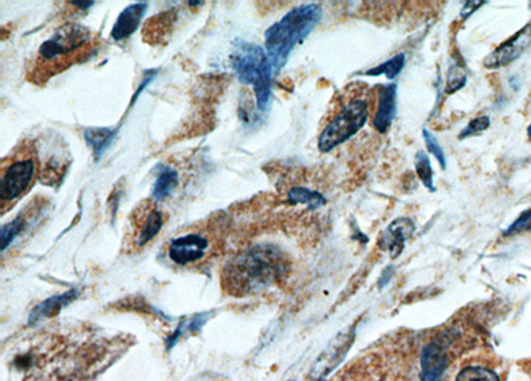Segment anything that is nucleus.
<instances>
[{
  "instance_id": "1",
  "label": "nucleus",
  "mask_w": 531,
  "mask_h": 381,
  "mask_svg": "<svg viewBox=\"0 0 531 381\" xmlns=\"http://www.w3.org/2000/svg\"><path fill=\"white\" fill-rule=\"evenodd\" d=\"M99 36L80 24H66L43 42L27 64V80L44 85L70 70L76 64L87 62L99 50Z\"/></svg>"
},
{
  "instance_id": "2",
  "label": "nucleus",
  "mask_w": 531,
  "mask_h": 381,
  "mask_svg": "<svg viewBox=\"0 0 531 381\" xmlns=\"http://www.w3.org/2000/svg\"><path fill=\"white\" fill-rule=\"evenodd\" d=\"M289 271L285 254L273 245L250 247L234 255L222 270V289L234 298L261 293Z\"/></svg>"
},
{
  "instance_id": "3",
  "label": "nucleus",
  "mask_w": 531,
  "mask_h": 381,
  "mask_svg": "<svg viewBox=\"0 0 531 381\" xmlns=\"http://www.w3.org/2000/svg\"><path fill=\"white\" fill-rule=\"evenodd\" d=\"M39 173L40 162L35 144L24 140L3 158L0 165V213L10 212L31 192Z\"/></svg>"
},
{
  "instance_id": "4",
  "label": "nucleus",
  "mask_w": 531,
  "mask_h": 381,
  "mask_svg": "<svg viewBox=\"0 0 531 381\" xmlns=\"http://www.w3.org/2000/svg\"><path fill=\"white\" fill-rule=\"evenodd\" d=\"M322 19L318 4H304L283 16L266 31V50L273 70H281L289 59L290 52L303 42Z\"/></svg>"
},
{
  "instance_id": "5",
  "label": "nucleus",
  "mask_w": 531,
  "mask_h": 381,
  "mask_svg": "<svg viewBox=\"0 0 531 381\" xmlns=\"http://www.w3.org/2000/svg\"><path fill=\"white\" fill-rule=\"evenodd\" d=\"M217 242V228H213V224L196 226L170 239L166 257L181 269L201 266L216 253Z\"/></svg>"
},
{
  "instance_id": "6",
  "label": "nucleus",
  "mask_w": 531,
  "mask_h": 381,
  "mask_svg": "<svg viewBox=\"0 0 531 381\" xmlns=\"http://www.w3.org/2000/svg\"><path fill=\"white\" fill-rule=\"evenodd\" d=\"M233 70L245 84H253L259 109H265L270 100L271 66L263 48L250 43H239L231 58Z\"/></svg>"
},
{
  "instance_id": "7",
  "label": "nucleus",
  "mask_w": 531,
  "mask_h": 381,
  "mask_svg": "<svg viewBox=\"0 0 531 381\" xmlns=\"http://www.w3.org/2000/svg\"><path fill=\"white\" fill-rule=\"evenodd\" d=\"M368 120V103L366 100H355L346 105L342 112L327 125L319 137L318 148L322 153L346 143L352 136L366 125Z\"/></svg>"
},
{
  "instance_id": "8",
  "label": "nucleus",
  "mask_w": 531,
  "mask_h": 381,
  "mask_svg": "<svg viewBox=\"0 0 531 381\" xmlns=\"http://www.w3.org/2000/svg\"><path fill=\"white\" fill-rule=\"evenodd\" d=\"M166 214L157 201L145 200L133 210L129 220V243L133 249H143L149 245L164 228Z\"/></svg>"
},
{
  "instance_id": "9",
  "label": "nucleus",
  "mask_w": 531,
  "mask_h": 381,
  "mask_svg": "<svg viewBox=\"0 0 531 381\" xmlns=\"http://www.w3.org/2000/svg\"><path fill=\"white\" fill-rule=\"evenodd\" d=\"M531 44V24L522 28L514 38L509 39L508 42L501 44L496 51L492 52L484 60V66L489 70H497V68L508 66L514 60L520 58L525 54Z\"/></svg>"
},
{
  "instance_id": "10",
  "label": "nucleus",
  "mask_w": 531,
  "mask_h": 381,
  "mask_svg": "<svg viewBox=\"0 0 531 381\" xmlns=\"http://www.w3.org/2000/svg\"><path fill=\"white\" fill-rule=\"evenodd\" d=\"M416 226L407 217L393 221L379 238L381 250L388 251L392 258H397L404 250L405 242L415 233Z\"/></svg>"
},
{
  "instance_id": "11",
  "label": "nucleus",
  "mask_w": 531,
  "mask_h": 381,
  "mask_svg": "<svg viewBox=\"0 0 531 381\" xmlns=\"http://www.w3.org/2000/svg\"><path fill=\"white\" fill-rule=\"evenodd\" d=\"M352 339H354V336H352L351 331L340 332L334 339V342H331L330 347L320 355L318 363H316L314 368V375L318 376V378L320 376L323 378L332 368L338 366L340 359L343 358L348 348H350Z\"/></svg>"
},
{
  "instance_id": "12",
  "label": "nucleus",
  "mask_w": 531,
  "mask_h": 381,
  "mask_svg": "<svg viewBox=\"0 0 531 381\" xmlns=\"http://www.w3.org/2000/svg\"><path fill=\"white\" fill-rule=\"evenodd\" d=\"M447 362L444 348L436 342L429 344L421 356V380L441 381Z\"/></svg>"
},
{
  "instance_id": "13",
  "label": "nucleus",
  "mask_w": 531,
  "mask_h": 381,
  "mask_svg": "<svg viewBox=\"0 0 531 381\" xmlns=\"http://www.w3.org/2000/svg\"><path fill=\"white\" fill-rule=\"evenodd\" d=\"M397 85H383L379 91L378 111L374 119V127L379 133H385L391 127L396 116Z\"/></svg>"
},
{
  "instance_id": "14",
  "label": "nucleus",
  "mask_w": 531,
  "mask_h": 381,
  "mask_svg": "<svg viewBox=\"0 0 531 381\" xmlns=\"http://www.w3.org/2000/svg\"><path fill=\"white\" fill-rule=\"evenodd\" d=\"M147 7V3H136L125 8L112 28V39L120 42V40L128 39L129 36L135 34Z\"/></svg>"
},
{
  "instance_id": "15",
  "label": "nucleus",
  "mask_w": 531,
  "mask_h": 381,
  "mask_svg": "<svg viewBox=\"0 0 531 381\" xmlns=\"http://www.w3.org/2000/svg\"><path fill=\"white\" fill-rule=\"evenodd\" d=\"M77 295H79V291L71 290L62 295H55V297L46 299V301L40 303V305L36 306L34 311L31 312L30 323H36L42 319L52 318V316L58 314L63 307H66L70 305L72 301H75Z\"/></svg>"
},
{
  "instance_id": "16",
  "label": "nucleus",
  "mask_w": 531,
  "mask_h": 381,
  "mask_svg": "<svg viewBox=\"0 0 531 381\" xmlns=\"http://www.w3.org/2000/svg\"><path fill=\"white\" fill-rule=\"evenodd\" d=\"M212 315L213 312H204V314L194 315L192 318L182 320L180 326L174 331V334L166 339V347L170 350V348L176 346L178 340L184 338L185 335L193 334V332L200 330V328L205 326V323L208 322Z\"/></svg>"
},
{
  "instance_id": "17",
  "label": "nucleus",
  "mask_w": 531,
  "mask_h": 381,
  "mask_svg": "<svg viewBox=\"0 0 531 381\" xmlns=\"http://www.w3.org/2000/svg\"><path fill=\"white\" fill-rule=\"evenodd\" d=\"M36 205H31L30 208L24 210L23 213H20L14 221L10 224L4 225L2 229V251H6L7 247L15 241V238L18 237L24 229L27 228L28 221L32 217V212H35Z\"/></svg>"
},
{
  "instance_id": "18",
  "label": "nucleus",
  "mask_w": 531,
  "mask_h": 381,
  "mask_svg": "<svg viewBox=\"0 0 531 381\" xmlns=\"http://www.w3.org/2000/svg\"><path fill=\"white\" fill-rule=\"evenodd\" d=\"M178 173L172 168H162L153 186L154 200H165L177 188Z\"/></svg>"
},
{
  "instance_id": "19",
  "label": "nucleus",
  "mask_w": 531,
  "mask_h": 381,
  "mask_svg": "<svg viewBox=\"0 0 531 381\" xmlns=\"http://www.w3.org/2000/svg\"><path fill=\"white\" fill-rule=\"evenodd\" d=\"M84 139L89 147L95 151V156L100 157L113 139V131L105 128H91L84 133Z\"/></svg>"
},
{
  "instance_id": "20",
  "label": "nucleus",
  "mask_w": 531,
  "mask_h": 381,
  "mask_svg": "<svg viewBox=\"0 0 531 381\" xmlns=\"http://www.w3.org/2000/svg\"><path fill=\"white\" fill-rule=\"evenodd\" d=\"M405 66V55L403 52L401 54L393 56L392 59L387 60L385 63H381L379 67L372 68V70L367 71V76H380L385 75L387 79L392 80L395 77L399 76L400 72L403 71Z\"/></svg>"
},
{
  "instance_id": "21",
  "label": "nucleus",
  "mask_w": 531,
  "mask_h": 381,
  "mask_svg": "<svg viewBox=\"0 0 531 381\" xmlns=\"http://www.w3.org/2000/svg\"><path fill=\"white\" fill-rule=\"evenodd\" d=\"M289 200L294 202V204L307 205L310 209H316L326 204V198L322 194L304 188L291 189Z\"/></svg>"
},
{
  "instance_id": "22",
  "label": "nucleus",
  "mask_w": 531,
  "mask_h": 381,
  "mask_svg": "<svg viewBox=\"0 0 531 381\" xmlns=\"http://www.w3.org/2000/svg\"><path fill=\"white\" fill-rule=\"evenodd\" d=\"M416 173L419 176L420 181L423 182L425 188L435 192L436 188L433 185V169L431 160H429L428 154L425 152H419L416 154Z\"/></svg>"
},
{
  "instance_id": "23",
  "label": "nucleus",
  "mask_w": 531,
  "mask_h": 381,
  "mask_svg": "<svg viewBox=\"0 0 531 381\" xmlns=\"http://www.w3.org/2000/svg\"><path fill=\"white\" fill-rule=\"evenodd\" d=\"M456 381H500V379L493 371L481 367H472L462 371L457 376Z\"/></svg>"
},
{
  "instance_id": "24",
  "label": "nucleus",
  "mask_w": 531,
  "mask_h": 381,
  "mask_svg": "<svg viewBox=\"0 0 531 381\" xmlns=\"http://www.w3.org/2000/svg\"><path fill=\"white\" fill-rule=\"evenodd\" d=\"M490 124H492V120H490L489 116L477 117V119L470 121L468 127H466L464 131L460 133L458 139L464 140L468 139V137L481 135V133H484L486 129H489Z\"/></svg>"
},
{
  "instance_id": "25",
  "label": "nucleus",
  "mask_w": 531,
  "mask_h": 381,
  "mask_svg": "<svg viewBox=\"0 0 531 381\" xmlns=\"http://www.w3.org/2000/svg\"><path fill=\"white\" fill-rule=\"evenodd\" d=\"M423 136L425 144H427L428 151L437 158V161L440 162L441 168L444 170L447 169V157H445V153L443 148H441L439 140H437L436 136L433 135L431 131H428V129H424Z\"/></svg>"
},
{
  "instance_id": "26",
  "label": "nucleus",
  "mask_w": 531,
  "mask_h": 381,
  "mask_svg": "<svg viewBox=\"0 0 531 381\" xmlns=\"http://www.w3.org/2000/svg\"><path fill=\"white\" fill-rule=\"evenodd\" d=\"M465 83L466 74L464 70H462L460 64H455V66L449 70L448 85L447 89H445V93H447V95H452V93H455L458 89L464 87Z\"/></svg>"
},
{
  "instance_id": "27",
  "label": "nucleus",
  "mask_w": 531,
  "mask_h": 381,
  "mask_svg": "<svg viewBox=\"0 0 531 381\" xmlns=\"http://www.w3.org/2000/svg\"><path fill=\"white\" fill-rule=\"evenodd\" d=\"M526 230H531V210L522 213L520 218H518V220L505 231V235L518 234Z\"/></svg>"
},
{
  "instance_id": "28",
  "label": "nucleus",
  "mask_w": 531,
  "mask_h": 381,
  "mask_svg": "<svg viewBox=\"0 0 531 381\" xmlns=\"http://www.w3.org/2000/svg\"><path fill=\"white\" fill-rule=\"evenodd\" d=\"M528 136L530 137V140H531V124L529 125V128H528Z\"/></svg>"
}]
</instances>
